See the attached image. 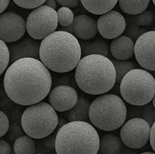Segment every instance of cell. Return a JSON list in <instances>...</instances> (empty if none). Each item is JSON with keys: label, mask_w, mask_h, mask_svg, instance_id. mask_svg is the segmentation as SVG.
Wrapping results in <instances>:
<instances>
[{"label": "cell", "mask_w": 155, "mask_h": 154, "mask_svg": "<svg viewBox=\"0 0 155 154\" xmlns=\"http://www.w3.org/2000/svg\"><path fill=\"white\" fill-rule=\"evenodd\" d=\"M3 85L11 101L19 105L30 106L41 102L49 95L52 78L41 60L26 57L8 67Z\"/></svg>", "instance_id": "6da1fadb"}, {"label": "cell", "mask_w": 155, "mask_h": 154, "mask_svg": "<svg viewBox=\"0 0 155 154\" xmlns=\"http://www.w3.org/2000/svg\"><path fill=\"white\" fill-rule=\"evenodd\" d=\"M82 58L80 42L74 34L55 31L40 42L39 60L49 70L64 73L77 66Z\"/></svg>", "instance_id": "7a4b0ae2"}, {"label": "cell", "mask_w": 155, "mask_h": 154, "mask_svg": "<svg viewBox=\"0 0 155 154\" xmlns=\"http://www.w3.org/2000/svg\"><path fill=\"white\" fill-rule=\"evenodd\" d=\"M74 78L77 86L85 93L104 95L117 82L116 69L107 57L91 54L82 57L76 67Z\"/></svg>", "instance_id": "3957f363"}, {"label": "cell", "mask_w": 155, "mask_h": 154, "mask_svg": "<svg viewBox=\"0 0 155 154\" xmlns=\"http://www.w3.org/2000/svg\"><path fill=\"white\" fill-rule=\"evenodd\" d=\"M99 145V134L89 122H69L58 129L57 154H97Z\"/></svg>", "instance_id": "277c9868"}, {"label": "cell", "mask_w": 155, "mask_h": 154, "mask_svg": "<svg viewBox=\"0 0 155 154\" xmlns=\"http://www.w3.org/2000/svg\"><path fill=\"white\" fill-rule=\"evenodd\" d=\"M127 118V107L124 99L114 94L97 97L90 105L89 119L94 126L105 131L123 126Z\"/></svg>", "instance_id": "5b68a950"}, {"label": "cell", "mask_w": 155, "mask_h": 154, "mask_svg": "<svg viewBox=\"0 0 155 154\" xmlns=\"http://www.w3.org/2000/svg\"><path fill=\"white\" fill-rule=\"evenodd\" d=\"M59 119L51 104L45 102L30 105L23 112L21 124L25 134L35 139H43L58 128Z\"/></svg>", "instance_id": "8992f818"}, {"label": "cell", "mask_w": 155, "mask_h": 154, "mask_svg": "<svg viewBox=\"0 0 155 154\" xmlns=\"http://www.w3.org/2000/svg\"><path fill=\"white\" fill-rule=\"evenodd\" d=\"M120 93L124 101L130 105L149 104L155 95L154 77L146 69H132L120 83Z\"/></svg>", "instance_id": "52a82bcc"}, {"label": "cell", "mask_w": 155, "mask_h": 154, "mask_svg": "<svg viewBox=\"0 0 155 154\" xmlns=\"http://www.w3.org/2000/svg\"><path fill=\"white\" fill-rule=\"evenodd\" d=\"M27 32L36 40H42L51 35L58 27V18L55 9L41 5L33 9L27 19Z\"/></svg>", "instance_id": "ba28073f"}, {"label": "cell", "mask_w": 155, "mask_h": 154, "mask_svg": "<svg viewBox=\"0 0 155 154\" xmlns=\"http://www.w3.org/2000/svg\"><path fill=\"white\" fill-rule=\"evenodd\" d=\"M151 126L142 118H132L121 127L120 135L123 143L131 149H139L150 140Z\"/></svg>", "instance_id": "9c48e42d"}, {"label": "cell", "mask_w": 155, "mask_h": 154, "mask_svg": "<svg viewBox=\"0 0 155 154\" xmlns=\"http://www.w3.org/2000/svg\"><path fill=\"white\" fill-rule=\"evenodd\" d=\"M27 31V22L14 12H3L0 16V39L12 43L21 39Z\"/></svg>", "instance_id": "30bf717a"}, {"label": "cell", "mask_w": 155, "mask_h": 154, "mask_svg": "<svg viewBox=\"0 0 155 154\" xmlns=\"http://www.w3.org/2000/svg\"><path fill=\"white\" fill-rule=\"evenodd\" d=\"M135 56L142 67L155 71V30L146 32L136 41Z\"/></svg>", "instance_id": "8fae6325"}, {"label": "cell", "mask_w": 155, "mask_h": 154, "mask_svg": "<svg viewBox=\"0 0 155 154\" xmlns=\"http://www.w3.org/2000/svg\"><path fill=\"white\" fill-rule=\"evenodd\" d=\"M97 24L98 33L107 39H114L120 36L127 27L125 17L114 10L101 15Z\"/></svg>", "instance_id": "7c38bea8"}, {"label": "cell", "mask_w": 155, "mask_h": 154, "mask_svg": "<svg viewBox=\"0 0 155 154\" xmlns=\"http://www.w3.org/2000/svg\"><path fill=\"white\" fill-rule=\"evenodd\" d=\"M78 99L75 88L64 85L53 88L48 95L49 104L58 112L69 111L76 105Z\"/></svg>", "instance_id": "4fadbf2b"}, {"label": "cell", "mask_w": 155, "mask_h": 154, "mask_svg": "<svg viewBox=\"0 0 155 154\" xmlns=\"http://www.w3.org/2000/svg\"><path fill=\"white\" fill-rule=\"evenodd\" d=\"M11 64L16 60L26 57L39 59L40 43L33 38L26 37L8 45Z\"/></svg>", "instance_id": "5bb4252c"}, {"label": "cell", "mask_w": 155, "mask_h": 154, "mask_svg": "<svg viewBox=\"0 0 155 154\" xmlns=\"http://www.w3.org/2000/svg\"><path fill=\"white\" fill-rule=\"evenodd\" d=\"M72 26L74 36L82 40L93 39L98 32L96 21L86 14H80L75 17Z\"/></svg>", "instance_id": "9a60e30c"}, {"label": "cell", "mask_w": 155, "mask_h": 154, "mask_svg": "<svg viewBox=\"0 0 155 154\" xmlns=\"http://www.w3.org/2000/svg\"><path fill=\"white\" fill-rule=\"evenodd\" d=\"M110 51L114 58L119 60H128L135 54V42L130 37L120 36L113 39Z\"/></svg>", "instance_id": "2e32d148"}, {"label": "cell", "mask_w": 155, "mask_h": 154, "mask_svg": "<svg viewBox=\"0 0 155 154\" xmlns=\"http://www.w3.org/2000/svg\"><path fill=\"white\" fill-rule=\"evenodd\" d=\"M90 102L89 100L83 97L80 96L77 103L69 111H67L66 116L69 122L74 121H83L89 122V110H90Z\"/></svg>", "instance_id": "e0dca14e"}, {"label": "cell", "mask_w": 155, "mask_h": 154, "mask_svg": "<svg viewBox=\"0 0 155 154\" xmlns=\"http://www.w3.org/2000/svg\"><path fill=\"white\" fill-rule=\"evenodd\" d=\"M123 141L116 134H106L100 137L99 154H120L123 148Z\"/></svg>", "instance_id": "ac0fdd59"}, {"label": "cell", "mask_w": 155, "mask_h": 154, "mask_svg": "<svg viewBox=\"0 0 155 154\" xmlns=\"http://www.w3.org/2000/svg\"><path fill=\"white\" fill-rule=\"evenodd\" d=\"M119 0H80L86 11L96 15H102L112 11Z\"/></svg>", "instance_id": "d6986e66"}, {"label": "cell", "mask_w": 155, "mask_h": 154, "mask_svg": "<svg viewBox=\"0 0 155 154\" xmlns=\"http://www.w3.org/2000/svg\"><path fill=\"white\" fill-rule=\"evenodd\" d=\"M133 106V105H132ZM127 118H142L149 123L151 126L155 122V108L152 103L143 106H133L127 110Z\"/></svg>", "instance_id": "ffe728a7"}, {"label": "cell", "mask_w": 155, "mask_h": 154, "mask_svg": "<svg viewBox=\"0 0 155 154\" xmlns=\"http://www.w3.org/2000/svg\"><path fill=\"white\" fill-rule=\"evenodd\" d=\"M80 42L82 56L85 57L91 54H99L107 57L109 54V46L102 39H96L94 42L82 41Z\"/></svg>", "instance_id": "44dd1931"}, {"label": "cell", "mask_w": 155, "mask_h": 154, "mask_svg": "<svg viewBox=\"0 0 155 154\" xmlns=\"http://www.w3.org/2000/svg\"><path fill=\"white\" fill-rule=\"evenodd\" d=\"M151 0H119L120 8L127 14L137 15L147 10Z\"/></svg>", "instance_id": "7402d4cb"}, {"label": "cell", "mask_w": 155, "mask_h": 154, "mask_svg": "<svg viewBox=\"0 0 155 154\" xmlns=\"http://www.w3.org/2000/svg\"><path fill=\"white\" fill-rule=\"evenodd\" d=\"M14 151L16 154H36V142L27 134L21 136L14 142Z\"/></svg>", "instance_id": "603a6c76"}, {"label": "cell", "mask_w": 155, "mask_h": 154, "mask_svg": "<svg viewBox=\"0 0 155 154\" xmlns=\"http://www.w3.org/2000/svg\"><path fill=\"white\" fill-rule=\"evenodd\" d=\"M125 18L127 21V27L124 33V36L130 37L134 42H136L142 34L148 32L145 29L141 28L140 26L137 24L136 15L128 14V16Z\"/></svg>", "instance_id": "cb8c5ba5"}, {"label": "cell", "mask_w": 155, "mask_h": 154, "mask_svg": "<svg viewBox=\"0 0 155 154\" xmlns=\"http://www.w3.org/2000/svg\"><path fill=\"white\" fill-rule=\"evenodd\" d=\"M114 65L116 69L117 73V82L120 83L124 77L132 69H136L135 68V64L132 62L128 61V60H119L117 59H112Z\"/></svg>", "instance_id": "d4e9b609"}, {"label": "cell", "mask_w": 155, "mask_h": 154, "mask_svg": "<svg viewBox=\"0 0 155 154\" xmlns=\"http://www.w3.org/2000/svg\"><path fill=\"white\" fill-rule=\"evenodd\" d=\"M58 24L65 27L71 26L74 23V14L73 11L70 8L61 7L58 10Z\"/></svg>", "instance_id": "484cf974"}, {"label": "cell", "mask_w": 155, "mask_h": 154, "mask_svg": "<svg viewBox=\"0 0 155 154\" xmlns=\"http://www.w3.org/2000/svg\"><path fill=\"white\" fill-rule=\"evenodd\" d=\"M0 54H1V61H0V74H2L6 69H8V66L9 62L11 61V54L9 51L8 46L6 45L4 41H0Z\"/></svg>", "instance_id": "4316f807"}, {"label": "cell", "mask_w": 155, "mask_h": 154, "mask_svg": "<svg viewBox=\"0 0 155 154\" xmlns=\"http://www.w3.org/2000/svg\"><path fill=\"white\" fill-rule=\"evenodd\" d=\"M136 21L140 27H148L155 23V14L151 10H145L136 15Z\"/></svg>", "instance_id": "83f0119b"}, {"label": "cell", "mask_w": 155, "mask_h": 154, "mask_svg": "<svg viewBox=\"0 0 155 154\" xmlns=\"http://www.w3.org/2000/svg\"><path fill=\"white\" fill-rule=\"evenodd\" d=\"M7 133L8 138L11 141H15L20 137L24 136L25 131L23 129V127L21 125V124L20 125L18 122H15V123H12L10 125V128H9L8 131Z\"/></svg>", "instance_id": "f1b7e54d"}, {"label": "cell", "mask_w": 155, "mask_h": 154, "mask_svg": "<svg viewBox=\"0 0 155 154\" xmlns=\"http://www.w3.org/2000/svg\"><path fill=\"white\" fill-rule=\"evenodd\" d=\"M19 7L26 9H35L45 4L46 0H13Z\"/></svg>", "instance_id": "f546056e"}, {"label": "cell", "mask_w": 155, "mask_h": 154, "mask_svg": "<svg viewBox=\"0 0 155 154\" xmlns=\"http://www.w3.org/2000/svg\"><path fill=\"white\" fill-rule=\"evenodd\" d=\"M0 123H1V127H0V136L3 137L8 131L9 128H10V125H9V120L7 115L2 111H0Z\"/></svg>", "instance_id": "4dcf8cb0"}, {"label": "cell", "mask_w": 155, "mask_h": 154, "mask_svg": "<svg viewBox=\"0 0 155 154\" xmlns=\"http://www.w3.org/2000/svg\"><path fill=\"white\" fill-rule=\"evenodd\" d=\"M57 3H58L62 7H68L71 8H76L79 5L81 2L80 0H56Z\"/></svg>", "instance_id": "1f68e13d"}, {"label": "cell", "mask_w": 155, "mask_h": 154, "mask_svg": "<svg viewBox=\"0 0 155 154\" xmlns=\"http://www.w3.org/2000/svg\"><path fill=\"white\" fill-rule=\"evenodd\" d=\"M12 147L6 140L2 139L0 141V154H11Z\"/></svg>", "instance_id": "d6a6232c"}, {"label": "cell", "mask_w": 155, "mask_h": 154, "mask_svg": "<svg viewBox=\"0 0 155 154\" xmlns=\"http://www.w3.org/2000/svg\"><path fill=\"white\" fill-rule=\"evenodd\" d=\"M150 143L151 148L155 152V122L151 128V135H150Z\"/></svg>", "instance_id": "836d02e7"}, {"label": "cell", "mask_w": 155, "mask_h": 154, "mask_svg": "<svg viewBox=\"0 0 155 154\" xmlns=\"http://www.w3.org/2000/svg\"><path fill=\"white\" fill-rule=\"evenodd\" d=\"M45 5L56 9V8H57V1L56 0H46L45 2Z\"/></svg>", "instance_id": "e575fe53"}, {"label": "cell", "mask_w": 155, "mask_h": 154, "mask_svg": "<svg viewBox=\"0 0 155 154\" xmlns=\"http://www.w3.org/2000/svg\"><path fill=\"white\" fill-rule=\"evenodd\" d=\"M9 2L10 0H1V9H0V12L3 13L4 11L7 8L8 5L9 4Z\"/></svg>", "instance_id": "d590c367"}, {"label": "cell", "mask_w": 155, "mask_h": 154, "mask_svg": "<svg viewBox=\"0 0 155 154\" xmlns=\"http://www.w3.org/2000/svg\"><path fill=\"white\" fill-rule=\"evenodd\" d=\"M68 123L67 122V120L64 119H59V122H58V129H59L60 128H61L62 126H64V125Z\"/></svg>", "instance_id": "8d00e7d4"}, {"label": "cell", "mask_w": 155, "mask_h": 154, "mask_svg": "<svg viewBox=\"0 0 155 154\" xmlns=\"http://www.w3.org/2000/svg\"><path fill=\"white\" fill-rule=\"evenodd\" d=\"M120 154H136L135 152H130V151H125V152H121V153Z\"/></svg>", "instance_id": "74e56055"}, {"label": "cell", "mask_w": 155, "mask_h": 154, "mask_svg": "<svg viewBox=\"0 0 155 154\" xmlns=\"http://www.w3.org/2000/svg\"><path fill=\"white\" fill-rule=\"evenodd\" d=\"M140 154H155V152H150V151H148V152H142V153H140Z\"/></svg>", "instance_id": "f35d334b"}, {"label": "cell", "mask_w": 155, "mask_h": 154, "mask_svg": "<svg viewBox=\"0 0 155 154\" xmlns=\"http://www.w3.org/2000/svg\"><path fill=\"white\" fill-rule=\"evenodd\" d=\"M152 104H153V105H154V108H155V95H154V98H153V100H152Z\"/></svg>", "instance_id": "ab89813d"}, {"label": "cell", "mask_w": 155, "mask_h": 154, "mask_svg": "<svg viewBox=\"0 0 155 154\" xmlns=\"http://www.w3.org/2000/svg\"><path fill=\"white\" fill-rule=\"evenodd\" d=\"M153 1V3H154V5H155V0H152Z\"/></svg>", "instance_id": "60d3db41"}, {"label": "cell", "mask_w": 155, "mask_h": 154, "mask_svg": "<svg viewBox=\"0 0 155 154\" xmlns=\"http://www.w3.org/2000/svg\"><path fill=\"white\" fill-rule=\"evenodd\" d=\"M11 154H16V153H15V151H14V152H12V153H11Z\"/></svg>", "instance_id": "b9f144b4"}, {"label": "cell", "mask_w": 155, "mask_h": 154, "mask_svg": "<svg viewBox=\"0 0 155 154\" xmlns=\"http://www.w3.org/2000/svg\"><path fill=\"white\" fill-rule=\"evenodd\" d=\"M36 154H45V153H36Z\"/></svg>", "instance_id": "7bdbcfd3"}]
</instances>
